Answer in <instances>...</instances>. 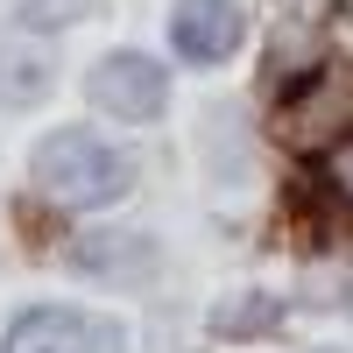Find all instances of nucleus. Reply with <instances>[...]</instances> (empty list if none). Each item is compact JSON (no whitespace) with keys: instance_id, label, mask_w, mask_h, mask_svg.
<instances>
[{"instance_id":"nucleus-2","label":"nucleus","mask_w":353,"mask_h":353,"mask_svg":"<svg viewBox=\"0 0 353 353\" xmlns=\"http://www.w3.org/2000/svg\"><path fill=\"white\" fill-rule=\"evenodd\" d=\"M85 92H92L99 113H113V121H156L163 99H170V78L156 57H141V50H113L92 64V78H85Z\"/></svg>"},{"instance_id":"nucleus-6","label":"nucleus","mask_w":353,"mask_h":353,"mask_svg":"<svg viewBox=\"0 0 353 353\" xmlns=\"http://www.w3.org/2000/svg\"><path fill=\"white\" fill-rule=\"evenodd\" d=\"M85 8H92V0H28V21H36V28H64V21H78Z\"/></svg>"},{"instance_id":"nucleus-4","label":"nucleus","mask_w":353,"mask_h":353,"mask_svg":"<svg viewBox=\"0 0 353 353\" xmlns=\"http://www.w3.org/2000/svg\"><path fill=\"white\" fill-rule=\"evenodd\" d=\"M241 8L233 0H176L170 8V43L176 57H191V64H219V57L241 43Z\"/></svg>"},{"instance_id":"nucleus-1","label":"nucleus","mask_w":353,"mask_h":353,"mask_svg":"<svg viewBox=\"0 0 353 353\" xmlns=\"http://www.w3.org/2000/svg\"><path fill=\"white\" fill-rule=\"evenodd\" d=\"M36 191L64 212H85V205H106L128 191V163L106 149L99 134H50L36 149Z\"/></svg>"},{"instance_id":"nucleus-5","label":"nucleus","mask_w":353,"mask_h":353,"mask_svg":"<svg viewBox=\"0 0 353 353\" xmlns=\"http://www.w3.org/2000/svg\"><path fill=\"white\" fill-rule=\"evenodd\" d=\"M269 318H276V304H219L212 325L219 332H254V325H269Z\"/></svg>"},{"instance_id":"nucleus-7","label":"nucleus","mask_w":353,"mask_h":353,"mask_svg":"<svg viewBox=\"0 0 353 353\" xmlns=\"http://www.w3.org/2000/svg\"><path fill=\"white\" fill-rule=\"evenodd\" d=\"M325 176H332V191H346V198H353V134L325 149Z\"/></svg>"},{"instance_id":"nucleus-3","label":"nucleus","mask_w":353,"mask_h":353,"mask_svg":"<svg viewBox=\"0 0 353 353\" xmlns=\"http://www.w3.org/2000/svg\"><path fill=\"white\" fill-rule=\"evenodd\" d=\"M8 353H121V332L113 325H92L85 311H21L8 325Z\"/></svg>"}]
</instances>
